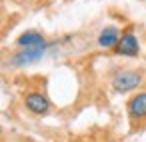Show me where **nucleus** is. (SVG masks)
Returning <instances> with one entry per match:
<instances>
[{"mask_svg": "<svg viewBox=\"0 0 146 142\" xmlns=\"http://www.w3.org/2000/svg\"><path fill=\"white\" fill-rule=\"evenodd\" d=\"M16 44H18L20 48H38V46H48V44H46V40H44V36H42L38 30H26V32H22V34L18 36V40H16Z\"/></svg>", "mask_w": 146, "mask_h": 142, "instance_id": "obj_6", "label": "nucleus"}, {"mask_svg": "<svg viewBox=\"0 0 146 142\" xmlns=\"http://www.w3.org/2000/svg\"><path fill=\"white\" fill-rule=\"evenodd\" d=\"M128 116L130 120H144L146 118V92H138L128 100Z\"/></svg>", "mask_w": 146, "mask_h": 142, "instance_id": "obj_5", "label": "nucleus"}, {"mask_svg": "<svg viewBox=\"0 0 146 142\" xmlns=\"http://www.w3.org/2000/svg\"><path fill=\"white\" fill-rule=\"evenodd\" d=\"M24 106H26L32 114L42 116V114H46V112L50 110V100H48L42 92H28V94L24 96Z\"/></svg>", "mask_w": 146, "mask_h": 142, "instance_id": "obj_4", "label": "nucleus"}, {"mask_svg": "<svg viewBox=\"0 0 146 142\" xmlns=\"http://www.w3.org/2000/svg\"><path fill=\"white\" fill-rule=\"evenodd\" d=\"M120 30L116 28V26H106V28H102V32L98 34V46H102V48H114L116 44H118V40H120Z\"/></svg>", "mask_w": 146, "mask_h": 142, "instance_id": "obj_7", "label": "nucleus"}, {"mask_svg": "<svg viewBox=\"0 0 146 142\" xmlns=\"http://www.w3.org/2000/svg\"><path fill=\"white\" fill-rule=\"evenodd\" d=\"M46 52V46H38V48H22L18 50L12 58H10V64L12 66H28V64H34L38 62Z\"/></svg>", "mask_w": 146, "mask_h": 142, "instance_id": "obj_2", "label": "nucleus"}, {"mask_svg": "<svg viewBox=\"0 0 146 142\" xmlns=\"http://www.w3.org/2000/svg\"><path fill=\"white\" fill-rule=\"evenodd\" d=\"M112 50H114V54H118V56H138V52H140L138 38H136L130 30H128V32H122L118 44H116Z\"/></svg>", "mask_w": 146, "mask_h": 142, "instance_id": "obj_3", "label": "nucleus"}, {"mask_svg": "<svg viewBox=\"0 0 146 142\" xmlns=\"http://www.w3.org/2000/svg\"><path fill=\"white\" fill-rule=\"evenodd\" d=\"M142 84V74L138 70H130V68H122L112 76V88L116 92H130L136 90Z\"/></svg>", "mask_w": 146, "mask_h": 142, "instance_id": "obj_1", "label": "nucleus"}]
</instances>
